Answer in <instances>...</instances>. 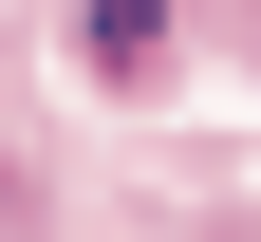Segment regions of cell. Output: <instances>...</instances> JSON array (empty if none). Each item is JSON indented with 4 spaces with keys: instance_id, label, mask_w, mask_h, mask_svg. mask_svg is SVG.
<instances>
[{
    "instance_id": "cell-1",
    "label": "cell",
    "mask_w": 261,
    "mask_h": 242,
    "mask_svg": "<svg viewBox=\"0 0 261 242\" xmlns=\"http://www.w3.org/2000/svg\"><path fill=\"white\" fill-rule=\"evenodd\" d=\"M149 56H168V0H93V75L130 93V75H149Z\"/></svg>"
}]
</instances>
